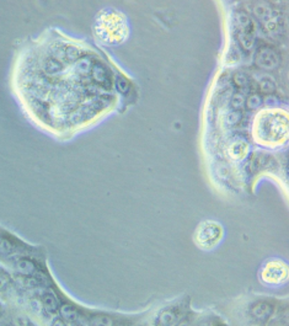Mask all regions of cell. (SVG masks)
I'll list each match as a JSON object with an SVG mask.
<instances>
[{
  "label": "cell",
  "instance_id": "1",
  "mask_svg": "<svg viewBox=\"0 0 289 326\" xmlns=\"http://www.w3.org/2000/svg\"><path fill=\"white\" fill-rule=\"evenodd\" d=\"M191 313L189 299H177L162 307L151 319L150 326H177Z\"/></svg>",
  "mask_w": 289,
  "mask_h": 326
},
{
  "label": "cell",
  "instance_id": "2",
  "mask_svg": "<svg viewBox=\"0 0 289 326\" xmlns=\"http://www.w3.org/2000/svg\"><path fill=\"white\" fill-rule=\"evenodd\" d=\"M224 230L216 220H204L197 227L195 233V241L201 249L212 250L222 241Z\"/></svg>",
  "mask_w": 289,
  "mask_h": 326
},
{
  "label": "cell",
  "instance_id": "3",
  "mask_svg": "<svg viewBox=\"0 0 289 326\" xmlns=\"http://www.w3.org/2000/svg\"><path fill=\"white\" fill-rule=\"evenodd\" d=\"M260 280L265 286L278 287L288 281V266L282 260H270L262 266Z\"/></svg>",
  "mask_w": 289,
  "mask_h": 326
},
{
  "label": "cell",
  "instance_id": "4",
  "mask_svg": "<svg viewBox=\"0 0 289 326\" xmlns=\"http://www.w3.org/2000/svg\"><path fill=\"white\" fill-rule=\"evenodd\" d=\"M277 313V303L272 298H258L247 307V315L252 322L266 325Z\"/></svg>",
  "mask_w": 289,
  "mask_h": 326
},
{
  "label": "cell",
  "instance_id": "5",
  "mask_svg": "<svg viewBox=\"0 0 289 326\" xmlns=\"http://www.w3.org/2000/svg\"><path fill=\"white\" fill-rule=\"evenodd\" d=\"M256 64L267 70L275 69L279 64V57L275 49L265 47L258 51L257 56H256Z\"/></svg>",
  "mask_w": 289,
  "mask_h": 326
},
{
  "label": "cell",
  "instance_id": "6",
  "mask_svg": "<svg viewBox=\"0 0 289 326\" xmlns=\"http://www.w3.org/2000/svg\"><path fill=\"white\" fill-rule=\"evenodd\" d=\"M89 326H130L126 319L121 321V316H113L110 313H96L89 318Z\"/></svg>",
  "mask_w": 289,
  "mask_h": 326
},
{
  "label": "cell",
  "instance_id": "7",
  "mask_svg": "<svg viewBox=\"0 0 289 326\" xmlns=\"http://www.w3.org/2000/svg\"><path fill=\"white\" fill-rule=\"evenodd\" d=\"M13 266L14 270L23 277L35 276V273L37 272V265L28 257H19V259L15 260Z\"/></svg>",
  "mask_w": 289,
  "mask_h": 326
},
{
  "label": "cell",
  "instance_id": "8",
  "mask_svg": "<svg viewBox=\"0 0 289 326\" xmlns=\"http://www.w3.org/2000/svg\"><path fill=\"white\" fill-rule=\"evenodd\" d=\"M91 77L92 79L95 80V83H97L99 85L103 86V88H109L110 86V76L109 71H107L106 67L102 64V63H95L92 65L91 69Z\"/></svg>",
  "mask_w": 289,
  "mask_h": 326
},
{
  "label": "cell",
  "instance_id": "9",
  "mask_svg": "<svg viewBox=\"0 0 289 326\" xmlns=\"http://www.w3.org/2000/svg\"><path fill=\"white\" fill-rule=\"evenodd\" d=\"M192 326H228L220 316L213 313H205L202 316H195Z\"/></svg>",
  "mask_w": 289,
  "mask_h": 326
},
{
  "label": "cell",
  "instance_id": "10",
  "mask_svg": "<svg viewBox=\"0 0 289 326\" xmlns=\"http://www.w3.org/2000/svg\"><path fill=\"white\" fill-rule=\"evenodd\" d=\"M41 304H42L44 312L49 314V315H56L61 309V306H59L57 298L49 292L43 293L42 297H41Z\"/></svg>",
  "mask_w": 289,
  "mask_h": 326
},
{
  "label": "cell",
  "instance_id": "11",
  "mask_svg": "<svg viewBox=\"0 0 289 326\" xmlns=\"http://www.w3.org/2000/svg\"><path fill=\"white\" fill-rule=\"evenodd\" d=\"M17 251V245L11 240L10 236L0 235V256L9 257Z\"/></svg>",
  "mask_w": 289,
  "mask_h": 326
},
{
  "label": "cell",
  "instance_id": "12",
  "mask_svg": "<svg viewBox=\"0 0 289 326\" xmlns=\"http://www.w3.org/2000/svg\"><path fill=\"white\" fill-rule=\"evenodd\" d=\"M92 59L89 57H80L78 61L75 62V70L80 76H88L91 73L92 69Z\"/></svg>",
  "mask_w": 289,
  "mask_h": 326
},
{
  "label": "cell",
  "instance_id": "13",
  "mask_svg": "<svg viewBox=\"0 0 289 326\" xmlns=\"http://www.w3.org/2000/svg\"><path fill=\"white\" fill-rule=\"evenodd\" d=\"M59 312H61L64 320H69V321H75V320H78L80 316V314L78 310H76V308L71 306H62L61 309H59Z\"/></svg>",
  "mask_w": 289,
  "mask_h": 326
},
{
  "label": "cell",
  "instance_id": "14",
  "mask_svg": "<svg viewBox=\"0 0 289 326\" xmlns=\"http://www.w3.org/2000/svg\"><path fill=\"white\" fill-rule=\"evenodd\" d=\"M260 89L262 92L265 94H273L276 91V83L272 78H268V77H264L260 80Z\"/></svg>",
  "mask_w": 289,
  "mask_h": 326
},
{
  "label": "cell",
  "instance_id": "15",
  "mask_svg": "<svg viewBox=\"0 0 289 326\" xmlns=\"http://www.w3.org/2000/svg\"><path fill=\"white\" fill-rule=\"evenodd\" d=\"M255 14L257 15V17H260L262 21H270L271 20V11L268 10V7L266 4H258L255 8Z\"/></svg>",
  "mask_w": 289,
  "mask_h": 326
},
{
  "label": "cell",
  "instance_id": "16",
  "mask_svg": "<svg viewBox=\"0 0 289 326\" xmlns=\"http://www.w3.org/2000/svg\"><path fill=\"white\" fill-rule=\"evenodd\" d=\"M262 103H264V100H262L260 95L252 94L251 96H249V98H247L246 106L249 110H257L262 105Z\"/></svg>",
  "mask_w": 289,
  "mask_h": 326
},
{
  "label": "cell",
  "instance_id": "17",
  "mask_svg": "<svg viewBox=\"0 0 289 326\" xmlns=\"http://www.w3.org/2000/svg\"><path fill=\"white\" fill-rule=\"evenodd\" d=\"M116 89L121 94H127L128 90H129V83H128L126 78L117 77V79H116Z\"/></svg>",
  "mask_w": 289,
  "mask_h": 326
},
{
  "label": "cell",
  "instance_id": "18",
  "mask_svg": "<svg viewBox=\"0 0 289 326\" xmlns=\"http://www.w3.org/2000/svg\"><path fill=\"white\" fill-rule=\"evenodd\" d=\"M241 117H243V113H241V111H237V110H234V111L229 112L228 116H226V123H228L229 126H237L241 121Z\"/></svg>",
  "mask_w": 289,
  "mask_h": 326
},
{
  "label": "cell",
  "instance_id": "19",
  "mask_svg": "<svg viewBox=\"0 0 289 326\" xmlns=\"http://www.w3.org/2000/svg\"><path fill=\"white\" fill-rule=\"evenodd\" d=\"M234 82L239 88H246L247 84H249V78L244 73H237L234 77Z\"/></svg>",
  "mask_w": 289,
  "mask_h": 326
},
{
  "label": "cell",
  "instance_id": "20",
  "mask_svg": "<svg viewBox=\"0 0 289 326\" xmlns=\"http://www.w3.org/2000/svg\"><path fill=\"white\" fill-rule=\"evenodd\" d=\"M244 104H245V98H244L243 95L235 94L233 100H231V106H233L237 111H240V109L244 106Z\"/></svg>",
  "mask_w": 289,
  "mask_h": 326
},
{
  "label": "cell",
  "instance_id": "21",
  "mask_svg": "<svg viewBox=\"0 0 289 326\" xmlns=\"http://www.w3.org/2000/svg\"><path fill=\"white\" fill-rule=\"evenodd\" d=\"M14 325L15 326H30V321L26 316L23 315H17L14 320Z\"/></svg>",
  "mask_w": 289,
  "mask_h": 326
},
{
  "label": "cell",
  "instance_id": "22",
  "mask_svg": "<svg viewBox=\"0 0 289 326\" xmlns=\"http://www.w3.org/2000/svg\"><path fill=\"white\" fill-rule=\"evenodd\" d=\"M8 283H9V277L7 276V274L0 273V289L5 288V287L8 286Z\"/></svg>",
  "mask_w": 289,
  "mask_h": 326
},
{
  "label": "cell",
  "instance_id": "23",
  "mask_svg": "<svg viewBox=\"0 0 289 326\" xmlns=\"http://www.w3.org/2000/svg\"><path fill=\"white\" fill-rule=\"evenodd\" d=\"M50 326H68V325H67V322H65V320L63 318H56L52 321V324H50Z\"/></svg>",
  "mask_w": 289,
  "mask_h": 326
},
{
  "label": "cell",
  "instance_id": "24",
  "mask_svg": "<svg viewBox=\"0 0 289 326\" xmlns=\"http://www.w3.org/2000/svg\"><path fill=\"white\" fill-rule=\"evenodd\" d=\"M250 326H264V325H260V324H256V322H252V324L250 325Z\"/></svg>",
  "mask_w": 289,
  "mask_h": 326
},
{
  "label": "cell",
  "instance_id": "25",
  "mask_svg": "<svg viewBox=\"0 0 289 326\" xmlns=\"http://www.w3.org/2000/svg\"><path fill=\"white\" fill-rule=\"evenodd\" d=\"M3 326H15V325H3Z\"/></svg>",
  "mask_w": 289,
  "mask_h": 326
}]
</instances>
